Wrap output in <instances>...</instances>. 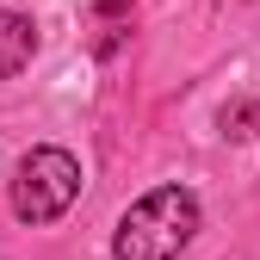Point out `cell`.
Listing matches in <instances>:
<instances>
[{
  "label": "cell",
  "instance_id": "5b68a950",
  "mask_svg": "<svg viewBox=\"0 0 260 260\" xmlns=\"http://www.w3.org/2000/svg\"><path fill=\"white\" fill-rule=\"evenodd\" d=\"M124 7H137V0H100V19H118Z\"/></svg>",
  "mask_w": 260,
  "mask_h": 260
},
{
  "label": "cell",
  "instance_id": "7a4b0ae2",
  "mask_svg": "<svg viewBox=\"0 0 260 260\" xmlns=\"http://www.w3.org/2000/svg\"><path fill=\"white\" fill-rule=\"evenodd\" d=\"M81 199V161L69 149H31L13 174V211L25 223H56Z\"/></svg>",
  "mask_w": 260,
  "mask_h": 260
},
{
  "label": "cell",
  "instance_id": "6da1fadb",
  "mask_svg": "<svg viewBox=\"0 0 260 260\" xmlns=\"http://www.w3.org/2000/svg\"><path fill=\"white\" fill-rule=\"evenodd\" d=\"M192 236H199V199L186 186H155L118 217L112 254L118 260H174Z\"/></svg>",
  "mask_w": 260,
  "mask_h": 260
},
{
  "label": "cell",
  "instance_id": "3957f363",
  "mask_svg": "<svg viewBox=\"0 0 260 260\" xmlns=\"http://www.w3.org/2000/svg\"><path fill=\"white\" fill-rule=\"evenodd\" d=\"M31 56H38V25L25 13H0V81L31 69Z\"/></svg>",
  "mask_w": 260,
  "mask_h": 260
},
{
  "label": "cell",
  "instance_id": "277c9868",
  "mask_svg": "<svg viewBox=\"0 0 260 260\" xmlns=\"http://www.w3.org/2000/svg\"><path fill=\"white\" fill-rule=\"evenodd\" d=\"M254 130H260V106H254V100L223 106V137H254Z\"/></svg>",
  "mask_w": 260,
  "mask_h": 260
}]
</instances>
